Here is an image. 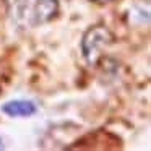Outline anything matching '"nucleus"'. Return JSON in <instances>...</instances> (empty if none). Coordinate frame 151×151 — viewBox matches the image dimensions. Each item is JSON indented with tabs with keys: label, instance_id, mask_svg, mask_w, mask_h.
Returning a JSON list of instances; mask_svg holds the SVG:
<instances>
[{
	"label": "nucleus",
	"instance_id": "2",
	"mask_svg": "<svg viewBox=\"0 0 151 151\" xmlns=\"http://www.w3.org/2000/svg\"><path fill=\"white\" fill-rule=\"evenodd\" d=\"M36 104L33 101H24V99L8 101L2 106V112L7 114L8 117H29L36 114Z\"/></svg>",
	"mask_w": 151,
	"mask_h": 151
},
{
	"label": "nucleus",
	"instance_id": "4",
	"mask_svg": "<svg viewBox=\"0 0 151 151\" xmlns=\"http://www.w3.org/2000/svg\"><path fill=\"white\" fill-rule=\"evenodd\" d=\"M94 2H111V0H94Z\"/></svg>",
	"mask_w": 151,
	"mask_h": 151
},
{
	"label": "nucleus",
	"instance_id": "1",
	"mask_svg": "<svg viewBox=\"0 0 151 151\" xmlns=\"http://www.w3.org/2000/svg\"><path fill=\"white\" fill-rule=\"evenodd\" d=\"M12 21L21 28H36L59 12V0H7Z\"/></svg>",
	"mask_w": 151,
	"mask_h": 151
},
{
	"label": "nucleus",
	"instance_id": "3",
	"mask_svg": "<svg viewBox=\"0 0 151 151\" xmlns=\"http://www.w3.org/2000/svg\"><path fill=\"white\" fill-rule=\"evenodd\" d=\"M0 150H4V141H2V138H0Z\"/></svg>",
	"mask_w": 151,
	"mask_h": 151
}]
</instances>
